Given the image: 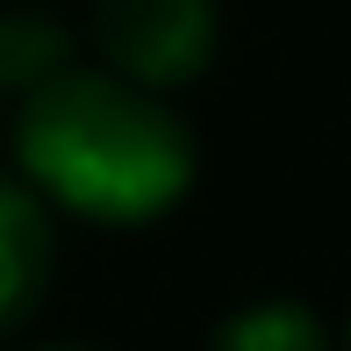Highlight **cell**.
I'll return each mask as SVG.
<instances>
[{
	"label": "cell",
	"instance_id": "obj_1",
	"mask_svg": "<svg viewBox=\"0 0 351 351\" xmlns=\"http://www.w3.org/2000/svg\"><path fill=\"white\" fill-rule=\"evenodd\" d=\"M29 186L86 222H151L194 186V136L122 72H51L14 115Z\"/></svg>",
	"mask_w": 351,
	"mask_h": 351
},
{
	"label": "cell",
	"instance_id": "obj_5",
	"mask_svg": "<svg viewBox=\"0 0 351 351\" xmlns=\"http://www.w3.org/2000/svg\"><path fill=\"white\" fill-rule=\"evenodd\" d=\"M72 36L51 22V14H0V86H36V79L65 72Z\"/></svg>",
	"mask_w": 351,
	"mask_h": 351
},
{
	"label": "cell",
	"instance_id": "obj_4",
	"mask_svg": "<svg viewBox=\"0 0 351 351\" xmlns=\"http://www.w3.org/2000/svg\"><path fill=\"white\" fill-rule=\"evenodd\" d=\"M208 351H330V337L315 308H301V301H251L215 330Z\"/></svg>",
	"mask_w": 351,
	"mask_h": 351
},
{
	"label": "cell",
	"instance_id": "obj_2",
	"mask_svg": "<svg viewBox=\"0 0 351 351\" xmlns=\"http://www.w3.org/2000/svg\"><path fill=\"white\" fill-rule=\"evenodd\" d=\"M108 65L136 86H180L215 58V0H93Z\"/></svg>",
	"mask_w": 351,
	"mask_h": 351
},
{
	"label": "cell",
	"instance_id": "obj_3",
	"mask_svg": "<svg viewBox=\"0 0 351 351\" xmlns=\"http://www.w3.org/2000/svg\"><path fill=\"white\" fill-rule=\"evenodd\" d=\"M43 287H51V215L29 186L0 180V337L29 323Z\"/></svg>",
	"mask_w": 351,
	"mask_h": 351
},
{
	"label": "cell",
	"instance_id": "obj_6",
	"mask_svg": "<svg viewBox=\"0 0 351 351\" xmlns=\"http://www.w3.org/2000/svg\"><path fill=\"white\" fill-rule=\"evenodd\" d=\"M51 351H86V344H51Z\"/></svg>",
	"mask_w": 351,
	"mask_h": 351
}]
</instances>
